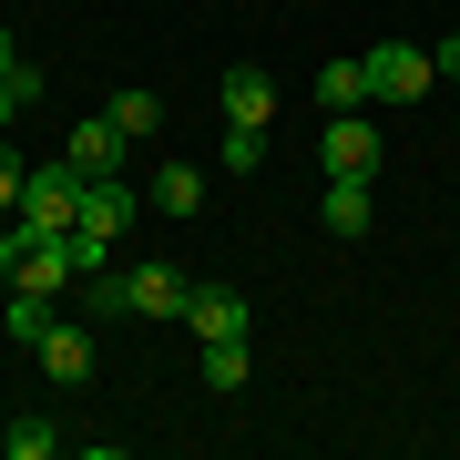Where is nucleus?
<instances>
[{"mask_svg": "<svg viewBox=\"0 0 460 460\" xmlns=\"http://www.w3.org/2000/svg\"><path fill=\"white\" fill-rule=\"evenodd\" d=\"M83 226V174L72 164H31V184H21V205H11V256L21 246H51V235H72ZM0 256V266H11Z\"/></svg>", "mask_w": 460, "mask_h": 460, "instance_id": "f257e3e1", "label": "nucleus"}, {"mask_svg": "<svg viewBox=\"0 0 460 460\" xmlns=\"http://www.w3.org/2000/svg\"><path fill=\"white\" fill-rule=\"evenodd\" d=\"M368 62V102H420L429 83H440V62H429L420 41H378V51H358Z\"/></svg>", "mask_w": 460, "mask_h": 460, "instance_id": "f03ea898", "label": "nucleus"}, {"mask_svg": "<svg viewBox=\"0 0 460 460\" xmlns=\"http://www.w3.org/2000/svg\"><path fill=\"white\" fill-rule=\"evenodd\" d=\"M123 226H133V184H123V174H83V226H72V235L113 256V246H123Z\"/></svg>", "mask_w": 460, "mask_h": 460, "instance_id": "7ed1b4c3", "label": "nucleus"}, {"mask_svg": "<svg viewBox=\"0 0 460 460\" xmlns=\"http://www.w3.org/2000/svg\"><path fill=\"white\" fill-rule=\"evenodd\" d=\"M62 164H72V174H123V164H133V133H123L113 113H93V123L62 133Z\"/></svg>", "mask_w": 460, "mask_h": 460, "instance_id": "20e7f679", "label": "nucleus"}, {"mask_svg": "<svg viewBox=\"0 0 460 460\" xmlns=\"http://www.w3.org/2000/svg\"><path fill=\"white\" fill-rule=\"evenodd\" d=\"M317 164L378 184V123H368V113H328V133H317Z\"/></svg>", "mask_w": 460, "mask_h": 460, "instance_id": "39448f33", "label": "nucleus"}, {"mask_svg": "<svg viewBox=\"0 0 460 460\" xmlns=\"http://www.w3.org/2000/svg\"><path fill=\"white\" fill-rule=\"evenodd\" d=\"M184 328H195V348L205 338H246L256 307H246V287H195V296H184Z\"/></svg>", "mask_w": 460, "mask_h": 460, "instance_id": "423d86ee", "label": "nucleus"}, {"mask_svg": "<svg viewBox=\"0 0 460 460\" xmlns=\"http://www.w3.org/2000/svg\"><path fill=\"white\" fill-rule=\"evenodd\" d=\"M31 358L51 368V389H83L93 378V328H62V317H51V338L31 348Z\"/></svg>", "mask_w": 460, "mask_h": 460, "instance_id": "0eeeda50", "label": "nucleus"}, {"mask_svg": "<svg viewBox=\"0 0 460 460\" xmlns=\"http://www.w3.org/2000/svg\"><path fill=\"white\" fill-rule=\"evenodd\" d=\"M368 174H328V195H317V226H328V235H368Z\"/></svg>", "mask_w": 460, "mask_h": 460, "instance_id": "6e6552de", "label": "nucleus"}, {"mask_svg": "<svg viewBox=\"0 0 460 460\" xmlns=\"http://www.w3.org/2000/svg\"><path fill=\"white\" fill-rule=\"evenodd\" d=\"M184 296H195L184 266H133V317H184Z\"/></svg>", "mask_w": 460, "mask_h": 460, "instance_id": "1a4fd4ad", "label": "nucleus"}, {"mask_svg": "<svg viewBox=\"0 0 460 460\" xmlns=\"http://www.w3.org/2000/svg\"><path fill=\"white\" fill-rule=\"evenodd\" d=\"M215 113H226V123H266V113H277V83H266V72H226Z\"/></svg>", "mask_w": 460, "mask_h": 460, "instance_id": "9d476101", "label": "nucleus"}, {"mask_svg": "<svg viewBox=\"0 0 460 460\" xmlns=\"http://www.w3.org/2000/svg\"><path fill=\"white\" fill-rule=\"evenodd\" d=\"M102 113H113V123L133 133V144H154V133H164V93H144V83H123L113 102H102Z\"/></svg>", "mask_w": 460, "mask_h": 460, "instance_id": "9b49d317", "label": "nucleus"}, {"mask_svg": "<svg viewBox=\"0 0 460 460\" xmlns=\"http://www.w3.org/2000/svg\"><path fill=\"white\" fill-rule=\"evenodd\" d=\"M246 368H256V358H246V338H205V389H215V399L246 389Z\"/></svg>", "mask_w": 460, "mask_h": 460, "instance_id": "f8f14e48", "label": "nucleus"}, {"mask_svg": "<svg viewBox=\"0 0 460 460\" xmlns=\"http://www.w3.org/2000/svg\"><path fill=\"white\" fill-rule=\"evenodd\" d=\"M0 328H11L21 348H41V338H51V296H31V287H11V307H0Z\"/></svg>", "mask_w": 460, "mask_h": 460, "instance_id": "ddd939ff", "label": "nucleus"}, {"mask_svg": "<svg viewBox=\"0 0 460 460\" xmlns=\"http://www.w3.org/2000/svg\"><path fill=\"white\" fill-rule=\"evenodd\" d=\"M317 102H328V113H358L368 102V62H328L317 72Z\"/></svg>", "mask_w": 460, "mask_h": 460, "instance_id": "4468645a", "label": "nucleus"}, {"mask_svg": "<svg viewBox=\"0 0 460 460\" xmlns=\"http://www.w3.org/2000/svg\"><path fill=\"white\" fill-rule=\"evenodd\" d=\"M154 205H164V215H195L205 205V164H164V174H154Z\"/></svg>", "mask_w": 460, "mask_h": 460, "instance_id": "2eb2a0df", "label": "nucleus"}, {"mask_svg": "<svg viewBox=\"0 0 460 460\" xmlns=\"http://www.w3.org/2000/svg\"><path fill=\"white\" fill-rule=\"evenodd\" d=\"M215 164H226V174H256V164H266V123H226Z\"/></svg>", "mask_w": 460, "mask_h": 460, "instance_id": "dca6fc26", "label": "nucleus"}, {"mask_svg": "<svg viewBox=\"0 0 460 460\" xmlns=\"http://www.w3.org/2000/svg\"><path fill=\"white\" fill-rule=\"evenodd\" d=\"M41 102V62H21V72H0V133H11L21 113Z\"/></svg>", "mask_w": 460, "mask_h": 460, "instance_id": "f3484780", "label": "nucleus"}, {"mask_svg": "<svg viewBox=\"0 0 460 460\" xmlns=\"http://www.w3.org/2000/svg\"><path fill=\"white\" fill-rule=\"evenodd\" d=\"M0 450H11V460H51V450H62V429H51V420H11V429H0Z\"/></svg>", "mask_w": 460, "mask_h": 460, "instance_id": "a211bd4d", "label": "nucleus"}, {"mask_svg": "<svg viewBox=\"0 0 460 460\" xmlns=\"http://www.w3.org/2000/svg\"><path fill=\"white\" fill-rule=\"evenodd\" d=\"M21 184H31V164H21V154H11V144H0V215H11V205H21Z\"/></svg>", "mask_w": 460, "mask_h": 460, "instance_id": "6ab92c4d", "label": "nucleus"}, {"mask_svg": "<svg viewBox=\"0 0 460 460\" xmlns=\"http://www.w3.org/2000/svg\"><path fill=\"white\" fill-rule=\"evenodd\" d=\"M429 62H440V72H450V83H460V31H450V41H440V51H429Z\"/></svg>", "mask_w": 460, "mask_h": 460, "instance_id": "aec40b11", "label": "nucleus"}, {"mask_svg": "<svg viewBox=\"0 0 460 460\" xmlns=\"http://www.w3.org/2000/svg\"><path fill=\"white\" fill-rule=\"evenodd\" d=\"M0 72H21V41H11V31H0Z\"/></svg>", "mask_w": 460, "mask_h": 460, "instance_id": "412c9836", "label": "nucleus"}, {"mask_svg": "<svg viewBox=\"0 0 460 460\" xmlns=\"http://www.w3.org/2000/svg\"><path fill=\"white\" fill-rule=\"evenodd\" d=\"M0 256H11V215H0Z\"/></svg>", "mask_w": 460, "mask_h": 460, "instance_id": "4be33fe9", "label": "nucleus"}]
</instances>
